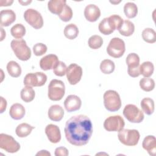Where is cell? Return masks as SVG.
I'll use <instances>...</instances> for the list:
<instances>
[{"instance_id": "f6af8a7d", "label": "cell", "mask_w": 156, "mask_h": 156, "mask_svg": "<svg viewBox=\"0 0 156 156\" xmlns=\"http://www.w3.org/2000/svg\"><path fill=\"white\" fill-rule=\"evenodd\" d=\"M36 155H48L51 156V154L46 150H41L38 153H37Z\"/></svg>"}, {"instance_id": "30bf717a", "label": "cell", "mask_w": 156, "mask_h": 156, "mask_svg": "<svg viewBox=\"0 0 156 156\" xmlns=\"http://www.w3.org/2000/svg\"><path fill=\"white\" fill-rule=\"evenodd\" d=\"M47 76L42 72L30 73L26 75L24 79V84L29 87H41L45 84Z\"/></svg>"}, {"instance_id": "d6986e66", "label": "cell", "mask_w": 156, "mask_h": 156, "mask_svg": "<svg viewBox=\"0 0 156 156\" xmlns=\"http://www.w3.org/2000/svg\"><path fill=\"white\" fill-rule=\"evenodd\" d=\"M49 118L53 121H60L62 119L64 115L63 108L59 105H51L48 112Z\"/></svg>"}, {"instance_id": "836d02e7", "label": "cell", "mask_w": 156, "mask_h": 156, "mask_svg": "<svg viewBox=\"0 0 156 156\" xmlns=\"http://www.w3.org/2000/svg\"><path fill=\"white\" fill-rule=\"evenodd\" d=\"M140 87L144 91H151L155 87L154 79L149 77H143L140 80Z\"/></svg>"}, {"instance_id": "7402d4cb", "label": "cell", "mask_w": 156, "mask_h": 156, "mask_svg": "<svg viewBox=\"0 0 156 156\" xmlns=\"http://www.w3.org/2000/svg\"><path fill=\"white\" fill-rule=\"evenodd\" d=\"M65 4H66L65 0H51L48 3V8L52 13L58 16L62 13Z\"/></svg>"}, {"instance_id": "ffe728a7", "label": "cell", "mask_w": 156, "mask_h": 156, "mask_svg": "<svg viewBox=\"0 0 156 156\" xmlns=\"http://www.w3.org/2000/svg\"><path fill=\"white\" fill-rule=\"evenodd\" d=\"M98 29L99 32L105 35H110L116 30L114 24L109 17L104 18L100 22L98 26Z\"/></svg>"}, {"instance_id": "7c38bea8", "label": "cell", "mask_w": 156, "mask_h": 156, "mask_svg": "<svg viewBox=\"0 0 156 156\" xmlns=\"http://www.w3.org/2000/svg\"><path fill=\"white\" fill-rule=\"evenodd\" d=\"M66 74L69 83L71 85H76L82 78V68L76 63H72L67 67Z\"/></svg>"}, {"instance_id": "7dc6e473", "label": "cell", "mask_w": 156, "mask_h": 156, "mask_svg": "<svg viewBox=\"0 0 156 156\" xmlns=\"http://www.w3.org/2000/svg\"><path fill=\"white\" fill-rule=\"evenodd\" d=\"M19 3L21 4L22 5H27L29 4H30L32 1H18Z\"/></svg>"}, {"instance_id": "e575fe53", "label": "cell", "mask_w": 156, "mask_h": 156, "mask_svg": "<svg viewBox=\"0 0 156 156\" xmlns=\"http://www.w3.org/2000/svg\"><path fill=\"white\" fill-rule=\"evenodd\" d=\"M128 68H134L140 66V57L135 53L128 54L126 59Z\"/></svg>"}, {"instance_id": "ba28073f", "label": "cell", "mask_w": 156, "mask_h": 156, "mask_svg": "<svg viewBox=\"0 0 156 156\" xmlns=\"http://www.w3.org/2000/svg\"><path fill=\"white\" fill-rule=\"evenodd\" d=\"M25 21L35 29H41L43 26V19L37 10L33 9H27L24 13Z\"/></svg>"}, {"instance_id": "ac0fdd59", "label": "cell", "mask_w": 156, "mask_h": 156, "mask_svg": "<svg viewBox=\"0 0 156 156\" xmlns=\"http://www.w3.org/2000/svg\"><path fill=\"white\" fill-rule=\"evenodd\" d=\"M143 148L152 156L156 154V138L154 135H148L146 136L142 143Z\"/></svg>"}, {"instance_id": "d590c367", "label": "cell", "mask_w": 156, "mask_h": 156, "mask_svg": "<svg viewBox=\"0 0 156 156\" xmlns=\"http://www.w3.org/2000/svg\"><path fill=\"white\" fill-rule=\"evenodd\" d=\"M88 44L90 48L93 49H97L102 46L103 44V39L99 35H94L90 37Z\"/></svg>"}, {"instance_id": "9c48e42d", "label": "cell", "mask_w": 156, "mask_h": 156, "mask_svg": "<svg viewBox=\"0 0 156 156\" xmlns=\"http://www.w3.org/2000/svg\"><path fill=\"white\" fill-rule=\"evenodd\" d=\"M0 147L9 153H15L20 150V145L11 135L1 133Z\"/></svg>"}, {"instance_id": "ab89813d", "label": "cell", "mask_w": 156, "mask_h": 156, "mask_svg": "<svg viewBox=\"0 0 156 156\" xmlns=\"http://www.w3.org/2000/svg\"><path fill=\"white\" fill-rule=\"evenodd\" d=\"M109 17L111 19V20L112 21V22L116 28V30H119L123 24V22H124L123 19L120 16H119L118 15H112L110 16Z\"/></svg>"}, {"instance_id": "b9f144b4", "label": "cell", "mask_w": 156, "mask_h": 156, "mask_svg": "<svg viewBox=\"0 0 156 156\" xmlns=\"http://www.w3.org/2000/svg\"><path fill=\"white\" fill-rule=\"evenodd\" d=\"M127 73L129 75L132 77H136L140 75V66L134 68H127Z\"/></svg>"}, {"instance_id": "f35d334b", "label": "cell", "mask_w": 156, "mask_h": 156, "mask_svg": "<svg viewBox=\"0 0 156 156\" xmlns=\"http://www.w3.org/2000/svg\"><path fill=\"white\" fill-rule=\"evenodd\" d=\"M47 51V46L41 43H38L33 46V52L36 56H41Z\"/></svg>"}, {"instance_id": "74e56055", "label": "cell", "mask_w": 156, "mask_h": 156, "mask_svg": "<svg viewBox=\"0 0 156 156\" xmlns=\"http://www.w3.org/2000/svg\"><path fill=\"white\" fill-rule=\"evenodd\" d=\"M66 69L67 67L65 63L62 61H58V63L54 67L53 72L56 76L62 77L66 74Z\"/></svg>"}, {"instance_id": "f546056e", "label": "cell", "mask_w": 156, "mask_h": 156, "mask_svg": "<svg viewBox=\"0 0 156 156\" xmlns=\"http://www.w3.org/2000/svg\"><path fill=\"white\" fill-rule=\"evenodd\" d=\"M124 12L128 18H135L138 13V7L133 2H127L124 6Z\"/></svg>"}, {"instance_id": "e0dca14e", "label": "cell", "mask_w": 156, "mask_h": 156, "mask_svg": "<svg viewBox=\"0 0 156 156\" xmlns=\"http://www.w3.org/2000/svg\"><path fill=\"white\" fill-rule=\"evenodd\" d=\"M1 26L7 27L12 24L16 20L15 13L10 9L2 10L0 12Z\"/></svg>"}, {"instance_id": "4316f807", "label": "cell", "mask_w": 156, "mask_h": 156, "mask_svg": "<svg viewBox=\"0 0 156 156\" xmlns=\"http://www.w3.org/2000/svg\"><path fill=\"white\" fill-rule=\"evenodd\" d=\"M140 105L143 111L147 115H152L154 112V102L151 98H143L141 101Z\"/></svg>"}, {"instance_id": "c3c4849f", "label": "cell", "mask_w": 156, "mask_h": 156, "mask_svg": "<svg viewBox=\"0 0 156 156\" xmlns=\"http://www.w3.org/2000/svg\"><path fill=\"white\" fill-rule=\"evenodd\" d=\"M111 3H112V4H118V3H119L121 1H110Z\"/></svg>"}, {"instance_id": "277c9868", "label": "cell", "mask_w": 156, "mask_h": 156, "mask_svg": "<svg viewBox=\"0 0 156 156\" xmlns=\"http://www.w3.org/2000/svg\"><path fill=\"white\" fill-rule=\"evenodd\" d=\"M65 93L64 83L57 79H52L48 85V96L50 100L58 101L61 100Z\"/></svg>"}, {"instance_id": "f1b7e54d", "label": "cell", "mask_w": 156, "mask_h": 156, "mask_svg": "<svg viewBox=\"0 0 156 156\" xmlns=\"http://www.w3.org/2000/svg\"><path fill=\"white\" fill-rule=\"evenodd\" d=\"M154 66L152 62L147 61L143 62L140 66V74L143 75L144 77H149L154 73Z\"/></svg>"}, {"instance_id": "484cf974", "label": "cell", "mask_w": 156, "mask_h": 156, "mask_svg": "<svg viewBox=\"0 0 156 156\" xmlns=\"http://www.w3.org/2000/svg\"><path fill=\"white\" fill-rule=\"evenodd\" d=\"M7 70L9 74L12 77H18L21 74L20 65L15 61H10L7 65Z\"/></svg>"}, {"instance_id": "52a82bcc", "label": "cell", "mask_w": 156, "mask_h": 156, "mask_svg": "<svg viewBox=\"0 0 156 156\" xmlns=\"http://www.w3.org/2000/svg\"><path fill=\"white\" fill-rule=\"evenodd\" d=\"M122 113L124 117L132 123H140L144 119L143 112L133 104L126 105Z\"/></svg>"}, {"instance_id": "4dcf8cb0", "label": "cell", "mask_w": 156, "mask_h": 156, "mask_svg": "<svg viewBox=\"0 0 156 156\" xmlns=\"http://www.w3.org/2000/svg\"><path fill=\"white\" fill-rule=\"evenodd\" d=\"M115 68L114 62L109 59H105L102 60L100 65V69L101 72L105 74H109L112 73Z\"/></svg>"}, {"instance_id": "bcb514c9", "label": "cell", "mask_w": 156, "mask_h": 156, "mask_svg": "<svg viewBox=\"0 0 156 156\" xmlns=\"http://www.w3.org/2000/svg\"><path fill=\"white\" fill-rule=\"evenodd\" d=\"M1 41H2L4 40V38L5 37V32L3 28L1 27Z\"/></svg>"}, {"instance_id": "5bb4252c", "label": "cell", "mask_w": 156, "mask_h": 156, "mask_svg": "<svg viewBox=\"0 0 156 156\" xmlns=\"http://www.w3.org/2000/svg\"><path fill=\"white\" fill-rule=\"evenodd\" d=\"M45 133L52 143H57L61 140V133L59 127L54 124H49L45 128Z\"/></svg>"}, {"instance_id": "cb8c5ba5", "label": "cell", "mask_w": 156, "mask_h": 156, "mask_svg": "<svg viewBox=\"0 0 156 156\" xmlns=\"http://www.w3.org/2000/svg\"><path fill=\"white\" fill-rule=\"evenodd\" d=\"M120 34L125 37L131 36L135 31V26L132 22L126 20L123 22L122 25L118 30Z\"/></svg>"}, {"instance_id": "d4e9b609", "label": "cell", "mask_w": 156, "mask_h": 156, "mask_svg": "<svg viewBox=\"0 0 156 156\" xmlns=\"http://www.w3.org/2000/svg\"><path fill=\"white\" fill-rule=\"evenodd\" d=\"M20 96L24 102H30L34 99L35 93L32 87L26 86L21 90Z\"/></svg>"}, {"instance_id": "7bdbcfd3", "label": "cell", "mask_w": 156, "mask_h": 156, "mask_svg": "<svg viewBox=\"0 0 156 156\" xmlns=\"http://www.w3.org/2000/svg\"><path fill=\"white\" fill-rule=\"evenodd\" d=\"M1 98V108H0V113H2L6 109L7 107V101L2 96Z\"/></svg>"}, {"instance_id": "5b68a950", "label": "cell", "mask_w": 156, "mask_h": 156, "mask_svg": "<svg viewBox=\"0 0 156 156\" xmlns=\"http://www.w3.org/2000/svg\"><path fill=\"white\" fill-rule=\"evenodd\" d=\"M118 140L124 145L127 146H136L140 140V135L136 129H122L119 131Z\"/></svg>"}, {"instance_id": "1f68e13d", "label": "cell", "mask_w": 156, "mask_h": 156, "mask_svg": "<svg viewBox=\"0 0 156 156\" xmlns=\"http://www.w3.org/2000/svg\"><path fill=\"white\" fill-rule=\"evenodd\" d=\"M10 33L14 38L16 39H21L26 34V28L22 24L18 23L15 24L11 28Z\"/></svg>"}, {"instance_id": "2e32d148", "label": "cell", "mask_w": 156, "mask_h": 156, "mask_svg": "<svg viewBox=\"0 0 156 156\" xmlns=\"http://www.w3.org/2000/svg\"><path fill=\"white\" fill-rule=\"evenodd\" d=\"M58 57L55 54H48L41 58L40 66L44 71L53 69L58 62Z\"/></svg>"}, {"instance_id": "44dd1931", "label": "cell", "mask_w": 156, "mask_h": 156, "mask_svg": "<svg viewBox=\"0 0 156 156\" xmlns=\"http://www.w3.org/2000/svg\"><path fill=\"white\" fill-rule=\"evenodd\" d=\"M25 108L23 105L18 103L13 104L10 108L9 115L15 120L22 119L25 115Z\"/></svg>"}, {"instance_id": "6da1fadb", "label": "cell", "mask_w": 156, "mask_h": 156, "mask_svg": "<svg viewBox=\"0 0 156 156\" xmlns=\"http://www.w3.org/2000/svg\"><path fill=\"white\" fill-rule=\"evenodd\" d=\"M64 131L70 144L81 146L89 141L93 133V125L87 116L79 115L72 116L66 122Z\"/></svg>"}, {"instance_id": "8d00e7d4", "label": "cell", "mask_w": 156, "mask_h": 156, "mask_svg": "<svg viewBox=\"0 0 156 156\" xmlns=\"http://www.w3.org/2000/svg\"><path fill=\"white\" fill-rule=\"evenodd\" d=\"M58 16L60 19L64 22L70 21L73 17V11L71 8L67 4H65L62 13L58 15Z\"/></svg>"}, {"instance_id": "9a60e30c", "label": "cell", "mask_w": 156, "mask_h": 156, "mask_svg": "<svg viewBox=\"0 0 156 156\" xmlns=\"http://www.w3.org/2000/svg\"><path fill=\"white\" fill-rule=\"evenodd\" d=\"M84 16L87 21L90 22H95L101 16V10L97 5L94 4H89L85 8Z\"/></svg>"}, {"instance_id": "60d3db41", "label": "cell", "mask_w": 156, "mask_h": 156, "mask_svg": "<svg viewBox=\"0 0 156 156\" xmlns=\"http://www.w3.org/2000/svg\"><path fill=\"white\" fill-rule=\"evenodd\" d=\"M54 154L55 156H67L68 155V151L65 147H58L55 149Z\"/></svg>"}, {"instance_id": "603a6c76", "label": "cell", "mask_w": 156, "mask_h": 156, "mask_svg": "<svg viewBox=\"0 0 156 156\" xmlns=\"http://www.w3.org/2000/svg\"><path fill=\"white\" fill-rule=\"evenodd\" d=\"M35 127H33L27 123H21L16 127L15 133L20 138H24L30 134L32 130Z\"/></svg>"}, {"instance_id": "7a4b0ae2", "label": "cell", "mask_w": 156, "mask_h": 156, "mask_svg": "<svg viewBox=\"0 0 156 156\" xmlns=\"http://www.w3.org/2000/svg\"><path fill=\"white\" fill-rule=\"evenodd\" d=\"M11 48L16 57L22 61H27L31 57V51L23 38L13 40L10 43Z\"/></svg>"}, {"instance_id": "ee69618b", "label": "cell", "mask_w": 156, "mask_h": 156, "mask_svg": "<svg viewBox=\"0 0 156 156\" xmlns=\"http://www.w3.org/2000/svg\"><path fill=\"white\" fill-rule=\"evenodd\" d=\"M13 2V1H12V0H11V1H0V6L1 7L9 6V5H11Z\"/></svg>"}, {"instance_id": "8fae6325", "label": "cell", "mask_w": 156, "mask_h": 156, "mask_svg": "<svg viewBox=\"0 0 156 156\" xmlns=\"http://www.w3.org/2000/svg\"><path fill=\"white\" fill-rule=\"evenodd\" d=\"M124 120L119 115L110 116L104 122V127L108 132H119L124 129Z\"/></svg>"}, {"instance_id": "3957f363", "label": "cell", "mask_w": 156, "mask_h": 156, "mask_svg": "<svg viewBox=\"0 0 156 156\" xmlns=\"http://www.w3.org/2000/svg\"><path fill=\"white\" fill-rule=\"evenodd\" d=\"M104 105L110 112H116L121 107V100L119 94L115 90H109L104 94Z\"/></svg>"}, {"instance_id": "83f0119b", "label": "cell", "mask_w": 156, "mask_h": 156, "mask_svg": "<svg viewBox=\"0 0 156 156\" xmlns=\"http://www.w3.org/2000/svg\"><path fill=\"white\" fill-rule=\"evenodd\" d=\"M79 34V29L76 25L71 23L65 26L64 29V35L69 40L75 39Z\"/></svg>"}, {"instance_id": "8992f818", "label": "cell", "mask_w": 156, "mask_h": 156, "mask_svg": "<svg viewBox=\"0 0 156 156\" xmlns=\"http://www.w3.org/2000/svg\"><path fill=\"white\" fill-rule=\"evenodd\" d=\"M126 51L124 41L118 37L111 39L107 48V54L113 58H119L123 55Z\"/></svg>"}, {"instance_id": "4fadbf2b", "label": "cell", "mask_w": 156, "mask_h": 156, "mask_svg": "<svg viewBox=\"0 0 156 156\" xmlns=\"http://www.w3.org/2000/svg\"><path fill=\"white\" fill-rule=\"evenodd\" d=\"M81 105V99L79 96L74 94L68 96L64 101L65 108L68 112H73L79 110Z\"/></svg>"}, {"instance_id": "d6a6232c", "label": "cell", "mask_w": 156, "mask_h": 156, "mask_svg": "<svg viewBox=\"0 0 156 156\" xmlns=\"http://www.w3.org/2000/svg\"><path fill=\"white\" fill-rule=\"evenodd\" d=\"M142 38L148 43H154L156 41V32L152 28H146L142 32Z\"/></svg>"}]
</instances>
